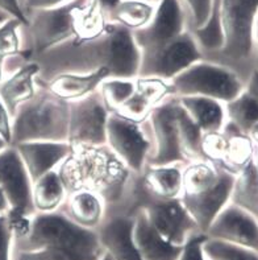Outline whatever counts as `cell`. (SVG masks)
Listing matches in <instances>:
<instances>
[{"instance_id":"cell-1","label":"cell","mask_w":258,"mask_h":260,"mask_svg":"<svg viewBox=\"0 0 258 260\" xmlns=\"http://www.w3.org/2000/svg\"><path fill=\"white\" fill-rule=\"evenodd\" d=\"M141 52L131 30L111 24L101 36L72 39L37 57L39 82L62 73H87L107 69L109 77L137 78Z\"/></svg>"},{"instance_id":"cell-2","label":"cell","mask_w":258,"mask_h":260,"mask_svg":"<svg viewBox=\"0 0 258 260\" xmlns=\"http://www.w3.org/2000/svg\"><path fill=\"white\" fill-rule=\"evenodd\" d=\"M103 255L96 230L81 228L61 209L36 213L28 235L12 246V260H100Z\"/></svg>"},{"instance_id":"cell-3","label":"cell","mask_w":258,"mask_h":260,"mask_svg":"<svg viewBox=\"0 0 258 260\" xmlns=\"http://www.w3.org/2000/svg\"><path fill=\"white\" fill-rule=\"evenodd\" d=\"M67 191L94 190L104 198L107 209L123 202L132 178L129 171L107 144L98 147H72L71 155L58 168Z\"/></svg>"},{"instance_id":"cell-4","label":"cell","mask_w":258,"mask_h":260,"mask_svg":"<svg viewBox=\"0 0 258 260\" xmlns=\"http://www.w3.org/2000/svg\"><path fill=\"white\" fill-rule=\"evenodd\" d=\"M219 13L223 46L204 57L237 73L246 83L253 73V32L258 0H213L212 12Z\"/></svg>"},{"instance_id":"cell-5","label":"cell","mask_w":258,"mask_h":260,"mask_svg":"<svg viewBox=\"0 0 258 260\" xmlns=\"http://www.w3.org/2000/svg\"><path fill=\"white\" fill-rule=\"evenodd\" d=\"M69 103L40 85L12 116L11 145L26 142H67Z\"/></svg>"},{"instance_id":"cell-6","label":"cell","mask_w":258,"mask_h":260,"mask_svg":"<svg viewBox=\"0 0 258 260\" xmlns=\"http://www.w3.org/2000/svg\"><path fill=\"white\" fill-rule=\"evenodd\" d=\"M86 2L72 0L63 6L28 12V23L23 26V50L32 61L78 36Z\"/></svg>"},{"instance_id":"cell-7","label":"cell","mask_w":258,"mask_h":260,"mask_svg":"<svg viewBox=\"0 0 258 260\" xmlns=\"http://www.w3.org/2000/svg\"><path fill=\"white\" fill-rule=\"evenodd\" d=\"M174 96H206L228 103L245 90L237 73L222 63L202 58L170 81Z\"/></svg>"},{"instance_id":"cell-8","label":"cell","mask_w":258,"mask_h":260,"mask_svg":"<svg viewBox=\"0 0 258 260\" xmlns=\"http://www.w3.org/2000/svg\"><path fill=\"white\" fill-rule=\"evenodd\" d=\"M105 144L129 171L141 173L149 164L153 152L148 119L136 122L119 114H111L107 123Z\"/></svg>"},{"instance_id":"cell-9","label":"cell","mask_w":258,"mask_h":260,"mask_svg":"<svg viewBox=\"0 0 258 260\" xmlns=\"http://www.w3.org/2000/svg\"><path fill=\"white\" fill-rule=\"evenodd\" d=\"M203 58L193 30L153 49L141 52L138 77L170 82L178 74Z\"/></svg>"},{"instance_id":"cell-10","label":"cell","mask_w":258,"mask_h":260,"mask_svg":"<svg viewBox=\"0 0 258 260\" xmlns=\"http://www.w3.org/2000/svg\"><path fill=\"white\" fill-rule=\"evenodd\" d=\"M179 111V99L171 95L158 103L148 118V124L153 140V152L149 164H187L180 142L178 122Z\"/></svg>"},{"instance_id":"cell-11","label":"cell","mask_w":258,"mask_h":260,"mask_svg":"<svg viewBox=\"0 0 258 260\" xmlns=\"http://www.w3.org/2000/svg\"><path fill=\"white\" fill-rule=\"evenodd\" d=\"M108 111L99 90L91 95L69 103L67 142L72 147H98L107 140Z\"/></svg>"},{"instance_id":"cell-12","label":"cell","mask_w":258,"mask_h":260,"mask_svg":"<svg viewBox=\"0 0 258 260\" xmlns=\"http://www.w3.org/2000/svg\"><path fill=\"white\" fill-rule=\"evenodd\" d=\"M141 210L161 237L176 247H182L193 235L200 233L198 224L180 198L149 200Z\"/></svg>"},{"instance_id":"cell-13","label":"cell","mask_w":258,"mask_h":260,"mask_svg":"<svg viewBox=\"0 0 258 260\" xmlns=\"http://www.w3.org/2000/svg\"><path fill=\"white\" fill-rule=\"evenodd\" d=\"M189 30V17L179 0H158L151 23L133 36L142 52L164 45Z\"/></svg>"},{"instance_id":"cell-14","label":"cell","mask_w":258,"mask_h":260,"mask_svg":"<svg viewBox=\"0 0 258 260\" xmlns=\"http://www.w3.org/2000/svg\"><path fill=\"white\" fill-rule=\"evenodd\" d=\"M0 188L11 209L36 214L33 208V181L15 145L0 152Z\"/></svg>"},{"instance_id":"cell-15","label":"cell","mask_w":258,"mask_h":260,"mask_svg":"<svg viewBox=\"0 0 258 260\" xmlns=\"http://www.w3.org/2000/svg\"><path fill=\"white\" fill-rule=\"evenodd\" d=\"M233 182H235V175L222 168L219 180L212 186L195 194L180 196L185 208L198 224L200 233L206 234L220 211L231 202Z\"/></svg>"},{"instance_id":"cell-16","label":"cell","mask_w":258,"mask_h":260,"mask_svg":"<svg viewBox=\"0 0 258 260\" xmlns=\"http://www.w3.org/2000/svg\"><path fill=\"white\" fill-rule=\"evenodd\" d=\"M209 239L258 251V219L229 202L207 230Z\"/></svg>"},{"instance_id":"cell-17","label":"cell","mask_w":258,"mask_h":260,"mask_svg":"<svg viewBox=\"0 0 258 260\" xmlns=\"http://www.w3.org/2000/svg\"><path fill=\"white\" fill-rule=\"evenodd\" d=\"M134 217L120 211H107L96 229L104 252L112 260H142L133 241Z\"/></svg>"},{"instance_id":"cell-18","label":"cell","mask_w":258,"mask_h":260,"mask_svg":"<svg viewBox=\"0 0 258 260\" xmlns=\"http://www.w3.org/2000/svg\"><path fill=\"white\" fill-rule=\"evenodd\" d=\"M23 158L32 181L58 169L71 155L69 142H26L15 145Z\"/></svg>"},{"instance_id":"cell-19","label":"cell","mask_w":258,"mask_h":260,"mask_svg":"<svg viewBox=\"0 0 258 260\" xmlns=\"http://www.w3.org/2000/svg\"><path fill=\"white\" fill-rule=\"evenodd\" d=\"M137 87L133 95L119 110V115L136 122H144L149 118L154 107L167 96L174 95L170 82L157 78L137 77Z\"/></svg>"},{"instance_id":"cell-20","label":"cell","mask_w":258,"mask_h":260,"mask_svg":"<svg viewBox=\"0 0 258 260\" xmlns=\"http://www.w3.org/2000/svg\"><path fill=\"white\" fill-rule=\"evenodd\" d=\"M108 77H109V72L107 69H100L98 72L87 73V74L62 73V74L52 77L46 82L39 83L45 86L53 95L70 103L98 91L101 82Z\"/></svg>"},{"instance_id":"cell-21","label":"cell","mask_w":258,"mask_h":260,"mask_svg":"<svg viewBox=\"0 0 258 260\" xmlns=\"http://www.w3.org/2000/svg\"><path fill=\"white\" fill-rule=\"evenodd\" d=\"M61 210L81 228L96 230L104 221L107 204L99 193L87 189L70 191Z\"/></svg>"},{"instance_id":"cell-22","label":"cell","mask_w":258,"mask_h":260,"mask_svg":"<svg viewBox=\"0 0 258 260\" xmlns=\"http://www.w3.org/2000/svg\"><path fill=\"white\" fill-rule=\"evenodd\" d=\"M40 66L36 61H29L16 72L4 77L0 83V99L11 115H15L20 106L28 102L39 89Z\"/></svg>"},{"instance_id":"cell-23","label":"cell","mask_w":258,"mask_h":260,"mask_svg":"<svg viewBox=\"0 0 258 260\" xmlns=\"http://www.w3.org/2000/svg\"><path fill=\"white\" fill-rule=\"evenodd\" d=\"M183 167L179 164H148L140 173L141 184L154 200L180 198L183 189Z\"/></svg>"},{"instance_id":"cell-24","label":"cell","mask_w":258,"mask_h":260,"mask_svg":"<svg viewBox=\"0 0 258 260\" xmlns=\"http://www.w3.org/2000/svg\"><path fill=\"white\" fill-rule=\"evenodd\" d=\"M133 241L142 260H178L182 248L165 241L142 210L134 214Z\"/></svg>"},{"instance_id":"cell-25","label":"cell","mask_w":258,"mask_h":260,"mask_svg":"<svg viewBox=\"0 0 258 260\" xmlns=\"http://www.w3.org/2000/svg\"><path fill=\"white\" fill-rule=\"evenodd\" d=\"M189 118L203 134L223 131L227 123L226 103L206 96H176Z\"/></svg>"},{"instance_id":"cell-26","label":"cell","mask_w":258,"mask_h":260,"mask_svg":"<svg viewBox=\"0 0 258 260\" xmlns=\"http://www.w3.org/2000/svg\"><path fill=\"white\" fill-rule=\"evenodd\" d=\"M69 191L58 169L48 172L33 181L32 201L36 213H52L62 208Z\"/></svg>"},{"instance_id":"cell-27","label":"cell","mask_w":258,"mask_h":260,"mask_svg":"<svg viewBox=\"0 0 258 260\" xmlns=\"http://www.w3.org/2000/svg\"><path fill=\"white\" fill-rule=\"evenodd\" d=\"M223 132L227 136V149L219 167L236 176L254 158L255 144L250 136L236 128L229 122L226 123Z\"/></svg>"},{"instance_id":"cell-28","label":"cell","mask_w":258,"mask_h":260,"mask_svg":"<svg viewBox=\"0 0 258 260\" xmlns=\"http://www.w3.org/2000/svg\"><path fill=\"white\" fill-rule=\"evenodd\" d=\"M156 11V3L146 0H120L108 19L115 25L131 30L132 33L144 29L151 23Z\"/></svg>"},{"instance_id":"cell-29","label":"cell","mask_w":258,"mask_h":260,"mask_svg":"<svg viewBox=\"0 0 258 260\" xmlns=\"http://www.w3.org/2000/svg\"><path fill=\"white\" fill-rule=\"evenodd\" d=\"M231 202L258 219V168L255 158L235 176Z\"/></svg>"},{"instance_id":"cell-30","label":"cell","mask_w":258,"mask_h":260,"mask_svg":"<svg viewBox=\"0 0 258 260\" xmlns=\"http://www.w3.org/2000/svg\"><path fill=\"white\" fill-rule=\"evenodd\" d=\"M226 112L227 122L246 135L258 123V102L246 90L226 103Z\"/></svg>"},{"instance_id":"cell-31","label":"cell","mask_w":258,"mask_h":260,"mask_svg":"<svg viewBox=\"0 0 258 260\" xmlns=\"http://www.w3.org/2000/svg\"><path fill=\"white\" fill-rule=\"evenodd\" d=\"M137 78H120V77H108L101 82L99 87L100 96L108 111L114 114L125 105L137 87Z\"/></svg>"},{"instance_id":"cell-32","label":"cell","mask_w":258,"mask_h":260,"mask_svg":"<svg viewBox=\"0 0 258 260\" xmlns=\"http://www.w3.org/2000/svg\"><path fill=\"white\" fill-rule=\"evenodd\" d=\"M20 20L7 17L0 23V65L23 50V26Z\"/></svg>"},{"instance_id":"cell-33","label":"cell","mask_w":258,"mask_h":260,"mask_svg":"<svg viewBox=\"0 0 258 260\" xmlns=\"http://www.w3.org/2000/svg\"><path fill=\"white\" fill-rule=\"evenodd\" d=\"M204 255L206 260H258V251L209 238L204 243Z\"/></svg>"},{"instance_id":"cell-34","label":"cell","mask_w":258,"mask_h":260,"mask_svg":"<svg viewBox=\"0 0 258 260\" xmlns=\"http://www.w3.org/2000/svg\"><path fill=\"white\" fill-rule=\"evenodd\" d=\"M189 17L190 29L196 30L207 23L212 12L213 0H179Z\"/></svg>"},{"instance_id":"cell-35","label":"cell","mask_w":258,"mask_h":260,"mask_svg":"<svg viewBox=\"0 0 258 260\" xmlns=\"http://www.w3.org/2000/svg\"><path fill=\"white\" fill-rule=\"evenodd\" d=\"M208 239L207 234L198 233L190 238L180 248L178 260H206L204 255V243Z\"/></svg>"},{"instance_id":"cell-36","label":"cell","mask_w":258,"mask_h":260,"mask_svg":"<svg viewBox=\"0 0 258 260\" xmlns=\"http://www.w3.org/2000/svg\"><path fill=\"white\" fill-rule=\"evenodd\" d=\"M13 235L6 214H0V260H12Z\"/></svg>"},{"instance_id":"cell-37","label":"cell","mask_w":258,"mask_h":260,"mask_svg":"<svg viewBox=\"0 0 258 260\" xmlns=\"http://www.w3.org/2000/svg\"><path fill=\"white\" fill-rule=\"evenodd\" d=\"M0 12L8 17L20 20L24 24L28 23L24 0H0Z\"/></svg>"},{"instance_id":"cell-38","label":"cell","mask_w":258,"mask_h":260,"mask_svg":"<svg viewBox=\"0 0 258 260\" xmlns=\"http://www.w3.org/2000/svg\"><path fill=\"white\" fill-rule=\"evenodd\" d=\"M0 136L10 143L12 140V115L0 99Z\"/></svg>"},{"instance_id":"cell-39","label":"cell","mask_w":258,"mask_h":260,"mask_svg":"<svg viewBox=\"0 0 258 260\" xmlns=\"http://www.w3.org/2000/svg\"><path fill=\"white\" fill-rule=\"evenodd\" d=\"M70 2H72V0H24V8H25L26 16H28V12H30V11L63 6V4L70 3Z\"/></svg>"},{"instance_id":"cell-40","label":"cell","mask_w":258,"mask_h":260,"mask_svg":"<svg viewBox=\"0 0 258 260\" xmlns=\"http://www.w3.org/2000/svg\"><path fill=\"white\" fill-rule=\"evenodd\" d=\"M245 90L258 102V72L253 70L245 83Z\"/></svg>"},{"instance_id":"cell-41","label":"cell","mask_w":258,"mask_h":260,"mask_svg":"<svg viewBox=\"0 0 258 260\" xmlns=\"http://www.w3.org/2000/svg\"><path fill=\"white\" fill-rule=\"evenodd\" d=\"M91 2L92 4H95L96 7H99L105 15H109V13L114 11V8L120 3V0H88Z\"/></svg>"},{"instance_id":"cell-42","label":"cell","mask_w":258,"mask_h":260,"mask_svg":"<svg viewBox=\"0 0 258 260\" xmlns=\"http://www.w3.org/2000/svg\"><path fill=\"white\" fill-rule=\"evenodd\" d=\"M253 68L258 72V15L255 19L254 32H253Z\"/></svg>"},{"instance_id":"cell-43","label":"cell","mask_w":258,"mask_h":260,"mask_svg":"<svg viewBox=\"0 0 258 260\" xmlns=\"http://www.w3.org/2000/svg\"><path fill=\"white\" fill-rule=\"evenodd\" d=\"M8 209H10V204L7 201L6 194H4L2 188H0V214H6Z\"/></svg>"},{"instance_id":"cell-44","label":"cell","mask_w":258,"mask_h":260,"mask_svg":"<svg viewBox=\"0 0 258 260\" xmlns=\"http://www.w3.org/2000/svg\"><path fill=\"white\" fill-rule=\"evenodd\" d=\"M249 136H250V139L253 140V143H254V144L258 147V123L254 125V127H253L252 129H250V132H249Z\"/></svg>"},{"instance_id":"cell-45","label":"cell","mask_w":258,"mask_h":260,"mask_svg":"<svg viewBox=\"0 0 258 260\" xmlns=\"http://www.w3.org/2000/svg\"><path fill=\"white\" fill-rule=\"evenodd\" d=\"M8 145H11L10 143H7L6 140H4V139L2 138V136H0V152L3 151V149H6L7 147H8Z\"/></svg>"},{"instance_id":"cell-46","label":"cell","mask_w":258,"mask_h":260,"mask_svg":"<svg viewBox=\"0 0 258 260\" xmlns=\"http://www.w3.org/2000/svg\"><path fill=\"white\" fill-rule=\"evenodd\" d=\"M4 79V72H3V68H2V65H0V83H2V81Z\"/></svg>"},{"instance_id":"cell-47","label":"cell","mask_w":258,"mask_h":260,"mask_svg":"<svg viewBox=\"0 0 258 260\" xmlns=\"http://www.w3.org/2000/svg\"><path fill=\"white\" fill-rule=\"evenodd\" d=\"M254 158H255V164H257V168H258V147L255 145V153H254Z\"/></svg>"},{"instance_id":"cell-48","label":"cell","mask_w":258,"mask_h":260,"mask_svg":"<svg viewBox=\"0 0 258 260\" xmlns=\"http://www.w3.org/2000/svg\"><path fill=\"white\" fill-rule=\"evenodd\" d=\"M100 260H112V257L109 256V255L105 254V252H104V255H103V257H101Z\"/></svg>"},{"instance_id":"cell-49","label":"cell","mask_w":258,"mask_h":260,"mask_svg":"<svg viewBox=\"0 0 258 260\" xmlns=\"http://www.w3.org/2000/svg\"><path fill=\"white\" fill-rule=\"evenodd\" d=\"M146 2H152V3H157L158 0H146Z\"/></svg>"}]
</instances>
